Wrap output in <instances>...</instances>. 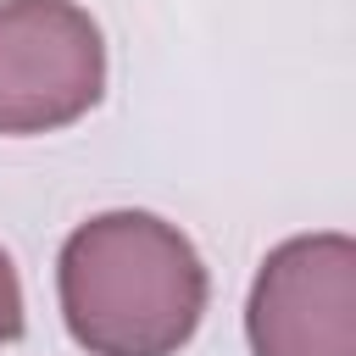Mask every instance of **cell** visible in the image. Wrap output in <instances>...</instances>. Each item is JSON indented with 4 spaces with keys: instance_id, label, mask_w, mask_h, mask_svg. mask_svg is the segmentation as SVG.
Here are the masks:
<instances>
[{
    "instance_id": "obj_1",
    "label": "cell",
    "mask_w": 356,
    "mask_h": 356,
    "mask_svg": "<svg viewBox=\"0 0 356 356\" xmlns=\"http://www.w3.org/2000/svg\"><path fill=\"white\" fill-rule=\"evenodd\" d=\"M56 289L89 356H178L206 312V261L156 211H100L67 234Z\"/></svg>"
},
{
    "instance_id": "obj_3",
    "label": "cell",
    "mask_w": 356,
    "mask_h": 356,
    "mask_svg": "<svg viewBox=\"0 0 356 356\" xmlns=\"http://www.w3.org/2000/svg\"><path fill=\"white\" fill-rule=\"evenodd\" d=\"M245 339L250 356H356V239L295 234L267 250Z\"/></svg>"
},
{
    "instance_id": "obj_2",
    "label": "cell",
    "mask_w": 356,
    "mask_h": 356,
    "mask_svg": "<svg viewBox=\"0 0 356 356\" xmlns=\"http://www.w3.org/2000/svg\"><path fill=\"white\" fill-rule=\"evenodd\" d=\"M106 95L100 22L72 0H0V134H56Z\"/></svg>"
},
{
    "instance_id": "obj_4",
    "label": "cell",
    "mask_w": 356,
    "mask_h": 356,
    "mask_svg": "<svg viewBox=\"0 0 356 356\" xmlns=\"http://www.w3.org/2000/svg\"><path fill=\"white\" fill-rule=\"evenodd\" d=\"M11 339H22V284H17L11 256L0 250V345Z\"/></svg>"
}]
</instances>
